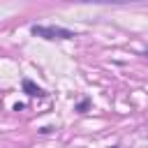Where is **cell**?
Listing matches in <instances>:
<instances>
[{
	"instance_id": "1",
	"label": "cell",
	"mask_w": 148,
	"mask_h": 148,
	"mask_svg": "<svg viewBox=\"0 0 148 148\" xmlns=\"http://www.w3.org/2000/svg\"><path fill=\"white\" fill-rule=\"evenodd\" d=\"M32 35L46 37V39H72L74 32L60 25H32Z\"/></svg>"
},
{
	"instance_id": "2",
	"label": "cell",
	"mask_w": 148,
	"mask_h": 148,
	"mask_svg": "<svg viewBox=\"0 0 148 148\" xmlns=\"http://www.w3.org/2000/svg\"><path fill=\"white\" fill-rule=\"evenodd\" d=\"M76 2H97V5H132V2H148V0H76Z\"/></svg>"
},
{
	"instance_id": "3",
	"label": "cell",
	"mask_w": 148,
	"mask_h": 148,
	"mask_svg": "<svg viewBox=\"0 0 148 148\" xmlns=\"http://www.w3.org/2000/svg\"><path fill=\"white\" fill-rule=\"evenodd\" d=\"M23 88L30 90V95H44V90L39 86H32V81H23Z\"/></svg>"
}]
</instances>
